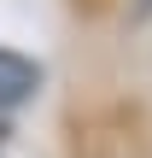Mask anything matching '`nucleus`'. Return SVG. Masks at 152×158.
I'll list each match as a JSON object with an SVG mask.
<instances>
[{
	"mask_svg": "<svg viewBox=\"0 0 152 158\" xmlns=\"http://www.w3.org/2000/svg\"><path fill=\"white\" fill-rule=\"evenodd\" d=\"M35 88H41V64L23 59V53H12V47H0V111L23 106Z\"/></svg>",
	"mask_w": 152,
	"mask_h": 158,
	"instance_id": "nucleus-1",
	"label": "nucleus"
},
{
	"mask_svg": "<svg viewBox=\"0 0 152 158\" xmlns=\"http://www.w3.org/2000/svg\"><path fill=\"white\" fill-rule=\"evenodd\" d=\"M129 12L135 18H152V0H129Z\"/></svg>",
	"mask_w": 152,
	"mask_h": 158,
	"instance_id": "nucleus-2",
	"label": "nucleus"
}]
</instances>
